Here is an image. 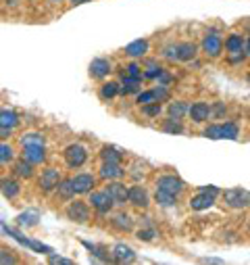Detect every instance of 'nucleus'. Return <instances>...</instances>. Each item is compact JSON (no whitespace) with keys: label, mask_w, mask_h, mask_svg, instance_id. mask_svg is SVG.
<instances>
[{"label":"nucleus","mask_w":250,"mask_h":265,"mask_svg":"<svg viewBox=\"0 0 250 265\" xmlns=\"http://www.w3.org/2000/svg\"><path fill=\"white\" fill-rule=\"evenodd\" d=\"M161 73H163V69L156 67L154 63H150V67H148L146 71H144V77H148V80H154V77H159Z\"/></svg>","instance_id":"42"},{"label":"nucleus","mask_w":250,"mask_h":265,"mask_svg":"<svg viewBox=\"0 0 250 265\" xmlns=\"http://www.w3.org/2000/svg\"><path fill=\"white\" fill-rule=\"evenodd\" d=\"M223 200L231 209H246L250 205V192L242 188H229L223 192Z\"/></svg>","instance_id":"2"},{"label":"nucleus","mask_w":250,"mask_h":265,"mask_svg":"<svg viewBox=\"0 0 250 265\" xmlns=\"http://www.w3.org/2000/svg\"><path fill=\"white\" fill-rule=\"evenodd\" d=\"M62 155H65V161H67V165L71 169L82 167L83 163L88 161V151H85L82 144H69Z\"/></svg>","instance_id":"3"},{"label":"nucleus","mask_w":250,"mask_h":265,"mask_svg":"<svg viewBox=\"0 0 250 265\" xmlns=\"http://www.w3.org/2000/svg\"><path fill=\"white\" fill-rule=\"evenodd\" d=\"M154 200L159 202L161 207H175V205H177V197H175V194H171V192H165V190H159V188H156Z\"/></svg>","instance_id":"27"},{"label":"nucleus","mask_w":250,"mask_h":265,"mask_svg":"<svg viewBox=\"0 0 250 265\" xmlns=\"http://www.w3.org/2000/svg\"><path fill=\"white\" fill-rule=\"evenodd\" d=\"M82 244L88 248V251H90L94 257H96L98 261H104V263H106V261H115V257H113V255H108L106 248L98 246V244H92V243H88V240H82Z\"/></svg>","instance_id":"23"},{"label":"nucleus","mask_w":250,"mask_h":265,"mask_svg":"<svg viewBox=\"0 0 250 265\" xmlns=\"http://www.w3.org/2000/svg\"><path fill=\"white\" fill-rule=\"evenodd\" d=\"M215 113H217V115H219V117H221V115H223V113H225V109H223V105H221V103H219V105H217V107H215Z\"/></svg>","instance_id":"45"},{"label":"nucleus","mask_w":250,"mask_h":265,"mask_svg":"<svg viewBox=\"0 0 250 265\" xmlns=\"http://www.w3.org/2000/svg\"><path fill=\"white\" fill-rule=\"evenodd\" d=\"M190 117H192V121H196V123H202V121H207L210 115H213V109H210L207 103H194L190 107Z\"/></svg>","instance_id":"14"},{"label":"nucleus","mask_w":250,"mask_h":265,"mask_svg":"<svg viewBox=\"0 0 250 265\" xmlns=\"http://www.w3.org/2000/svg\"><path fill=\"white\" fill-rule=\"evenodd\" d=\"M129 202L136 207H148V202H150V199H148V192L142 188V186H131L129 188Z\"/></svg>","instance_id":"17"},{"label":"nucleus","mask_w":250,"mask_h":265,"mask_svg":"<svg viewBox=\"0 0 250 265\" xmlns=\"http://www.w3.org/2000/svg\"><path fill=\"white\" fill-rule=\"evenodd\" d=\"M225 48H228L229 54L242 52V50H244V38H242L240 34H231L228 40H225Z\"/></svg>","instance_id":"26"},{"label":"nucleus","mask_w":250,"mask_h":265,"mask_svg":"<svg viewBox=\"0 0 250 265\" xmlns=\"http://www.w3.org/2000/svg\"><path fill=\"white\" fill-rule=\"evenodd\" d=\"M94 184H96V180H94L92 174H80L73 177V188L77 194H85V192H92Z\"/></svg>","instance_id":"12"},{"label":"nucleus","mask_w":250,"mask_h":265,"mask_svg":"<svg viewBox=\"0 0 250 265\" xmlns=\"http://www.w3.org/2000/svg\"><path fill=\"white\" fill-rule=\"evenodd\" d=\"M67 217L75 223H85L90 220V205L83 200H73L71 205L67 207Z\"/></svg>","instance_id":"4"},{"label":"nucleus","mask_w":250,"mask_h":265,"mask_svg":"<svg viewBox=\"0 0 250 265\" xmlns=\"http://www.w3.org/2000/svg\"><path fill=\"white\" fill-rule=\"evenodd\" d=\"M54 2H57V0H54Z\"/></svg>","instance_id":"50"},{"label":"nucleus","mask_w":250,"mask_h":265,"mask_svg":"<svg viewBox=\"0 0 250 265\" xmlns=\"http://www.w3.org/2000/svg\"><path fill=\"white\" fill-rule=\"evenodd\" d=\"M156 188H159V190H165V192H171V194H175V197H179V194L184 192L186 184L179 180L177 176H161L159 180H156Z\"/></svg>","instance_id":"6"},{"label":"nucleus","mask_w":250,"mask_h":265,"mask_svg":"<svg viewBox=\"0 0 250 265\" xmlns=\"http://www.w3.org/2000/svg\"><path fill=\"white\" fill-rule=\"evenodd\" d=\"M213 202H215V197L213 194H208V192H202L196 194L192 200H190V207L194 209V211H205V209H210L213 207Z\"/></svg>","instance_id":"15"},{"label":"nucleus","mask_w":250,"mask_h":265,"mask_svg":"<svg viewBox=\"0 0 250 265\" xmlns=\"http://www.w3.org/2000/svg\"><path fill=\"white\" fill-rule=\"evenodd\" d=\"M240 134V130L236 123H221V126H208L205 130V136L207 138H213V140H223V138H228V140H236Z\"/></svg>","instance_id":"1"},{"label":"nucleus","mask_w":250,"mask_h":265,"mask_svg":"<svg viewBox=\"0 0 250 265\" xmlns=\"http://www.w3.org/2000/svg\"><path fill=\"white\" fill-rule=\"evenodd\" d=\"M13 157H15V153H13L11 146L0 144V163H9V161H13Z\"/></svg>","instance_id":"37"},{"label":"nucleus","mask_w":250,"mask_h":265,"mask_svg":"<svg viewBox=\"0 0 250 265\" xmlns=\"http://www.w3.org/2000/svg\"><path fill=\"white\" fill-rule=\"evenodd\" d=\"M19 115L13 111V109H2L0 111V128H9V130H13V128H17L19 126Z\"/></svg>","instance_id":"19"},{"label":"nucleus","mask_w":250,"mask_h":265,"mask_svg":"<svg viewBox=\"0 0 250 265\" xmlns=\"http://www.w3.org/2000/svg\"><path fill=\"white\" fill-rule=\"evenodd\" d=\"M113 225L119 232H129L131 228H134V221H131V217L127 213H119L113 217Z\"/></svg>","instance_id":"29"},{"label":"nucleus","mask_w":250,"mask_h":265,"mask_svg":"<svg viewBox=\"0 0 250 265\" xmlns=\"http://www.w3.org/2000/svg\"><path fill=\"white\" fill-rule=\"evenodd\" d=\"M90 202H92V207L96 209V211H98L100 215L108 213V211L113 209V205H115V200H113L111 194H108V190H103V192H92Z\"/></svg>","instance_id":"7"},{"label":"nucleus","mask_w":250,"mask_h":265,"mask_svg":"<svg viewBox=\"0 0 250 265\" xmlns=\"http://www.w3.org/2000/svg\"><path fill=\"white\" fill-rule=\"evenodd\" d=\"M0 192H2L6 199H15L21 192V186H19V182L11 180V177H2V180H0Z\"/></svg>","instance_id":"20"},{"label":"nucleus","mask_w":250,"mask_h":265,"mask_svg":"<svg viewBox=\"0 0 250 265\" xmlns=\"http://www.w3.org/2000/svg\"><path fill=\"white\" fill-rule=\"evenodd\" d=\"M100 157H103L104 163H121L123 153L117 149V146L106 144V146H103V151H100Z\"/></svg>","instance_id":"24"},{"label":"nucleus","mask_w":250,"mask_h":265,"mask_svg":"<svg viewBox=\"0 0 250 265\" xmlns=\"http://www.w3.org/2000/svg\"><path fill=\"white\" fill-rule=\"evenodd\" d=\"M163 130L169 132V134H182L184 128H182V123H179L177 119H173V117H169V119L163 123Z\"/></svg>","instance_id":"36"},{"label":"nucleus","mask_w":250,"mask_h":265,"mask_svg":"<svg viewBox=\"0 0 250 265\" xmlns=\"http://www.w3.org/2000/svg\"><path fill=\"white\" fill-rule=\"evenodd\" d=\"M188 111H190V109H188V105L182 103V100H175V103H171L169 109H167L169 117H173V119H182V117H184Z\"/></svg>","instance_id":"32"},{"label":"nucleus","mask_w":250,"mask_h":265,"mask_svg":"<svg viewBox=\"0 0 250 265\" xmlns=\"http://www.w3.org/2000/svg\"><path fill=\"white\" fill-rule=\"evenodd\" d=\"M73 6H80V4H85V2H90V0H69Z\"/></svg>","instance_id":"46"},{"label":"nucleus","mask_w":250,"mask_h":265,"mask_svg":"<svg viewBox=\"0 0 250 265\" xmlns=\"http://www.w3.org/2000/svg\"><path fill=\"white\" fill-rule=\"evenodd\" d=\"M23 157H25L27 161H31L34 165H38V163H44L46 161V149H44V144H27V146H23Z\"/></svg>","instance_id":"10"},{"label":"nucleus","mask_w":250,"mask_h":265,"mask_svg":"<svg viewBox=\"0 0 250 265\" xmlns=\"http://www.w3.org/2000/svg\"><path fill=\"white\" fill-rule=\"evenodd\" d=\"M9 263H17L13 251H6V248H0V265H9Z\"/></svg>","instance_id":"40"},{"label":"nucleus","mask_w":250,"mask_h":265,"mask_svg":"<svg viewBox=\"0 0 250 265\" xmlns=\"http://www.w3.org/2000/svg\"><path fill=\"white\" fill-rule=\"evenodd\" d=\"M15 174L21 176V177H31V176H34V163L23 157L21 161L15 163Z\"/></svg>","instance_id":"30"},{"label":"nucleus","mask_w":250,"mask_h":265,"mask_svg":"<svg viewBox=\"0 0 250 265\" xmlns=\"http://www.w3.org/2000/svg\"><path fill=\"white\" fill-rule=\"evenodd\" d=\"M21 144L23 146H27V144H44V136L38 134V132H29V134L21 136Z\"/></svg>","instance_id":"34"},{"label":"nucleus","mask_w":250,"mask_h":265,"mask_svg":"<svg viewBox=\"0 0 250 265\" xmlns=\"http://www.w3.org/2000/svg\"><path fill=\"white\" fill-rule=\"evenodd\" d=\"M108 73H111V61L108 59H94L90 63V75L96 80H103Z\"/></svg>","instance_id":"13"},{"label":"nucleus","mask_w":250,"mask_h":265,"mask_svg":"<svg viewBox=\"0 0 250 265\" xmlns=\"http://www.w3.org/2000/svg\"><path fill=\"white\" fill-rule=\"evenodd\" d=\"M38 215L36 211H27V213H21L19 217H17V223L19 225H36L38 223Z\"/></svg>","instance_id":"35"},{"label":"nucleus","mask_w":250,"mask_h":265,"mask_svg":"<svg viewBox=\"0 0 250 265\" xmlns=\"http://www.w3.org/2000/svg\"><path fill=\"white\" fill-rule=\"evenodd\" d=\"M154 236H156V230H154V228H144V230L138 232V238L144 240V243H150Z\"/></svg>","instance_id":"41"},{"label":"nucleus","mask_w":250,"mask_h":265,"mask_svg":"<svg viewBox=\"0 0 250 265\" xmlns=\"http://www.w3.org/2000/svg\"><path fill=\"white\" fill-rule=\"evenodd\" d=\"M61 184V174H59V169H54V167H48V169H44L42 171V176H40V188L42 192H52V190H57V186Z\"/></svg>","instance_id":"8"},{"label":"nucleus","mask_w":250,"mask_h":265,"mask_svg":"<svg viewBox=\"0 0 250 265\" xmlns=\"http://www.w3.org/2000/svg\"><path fill=\"white\" fill-rule=\"evenodd\" d=\"M175 61H192L196 57V46L192 42H182V44H175Z\"/></svg>","instance_id":"16"},{"label":"nucleus","mask_w":250,"mask_h":265,"mask_svg":"<svg viewBox=\"0 0 250 265\" xmlns=\"http://www.w3.org/2000/svg\"><path fill=\"white\" fill-rule=\"evenodd\" d=\"M246 46H248V52H250V38H248V44Z\"/></svg>","instance_id":"48"},{"label":"nucleus","mask_w":250,"mask_h":265,"mask_svg":"<svg viewBox=\"0 0 250 265\" xmlns=\"http://www.w3.org/2000/svg\"><path fill=\"white\" fill-rule=\"evenodd\" d=\"M138 90H140V80L121 73V88H119L121 94H131V92H138Z\"/></svg>","instance_id":"25"},{"label":"nucleus","mask_w":250,"mask_h":265,"mask_svg":"<svg viewBox=\"0 0 250 265\" xmlns=\"http://www.w3.org/2000/svg\"><path fill=\"white\" fill-rule=\"evenodd\" d=\"M108 194L113 197V200H115V205H123L125 200H129V188L125 184H121V182H113V184H108Z\"/></svg>","instance_id":"11"},{"label":"nucleus","mask_w":250,"mask_h":265,"mask_svg":"<svg viewBox=\"0 0 250 265\" xmlns=\"http://www.w3.org/2000/svg\"><path fill=\"white\" fill-rule=\"evenodd\" d=\"M119 88H121V86L117 84V82H106V84H103V86H100V98H104V100L115 98L117 94H119Z\"/></svg>","instance_id":"31"},{"label":"nucleus","mask_w":250,"mask_h":265,"mask_svg":"<svg viewBox=\"0 0 250 265\" xmlns=\"http://www.w3.org/2000/svg\"><path fill=\"white\" fill-rule=\"evenodd\" d=\"M113 257H115V261L117 263H129V261H134L136 259V253L131 251V248L127 244H115L113 248Z\"/></svg>","instance_id":"18"},{"label":"nucleus","mask_w":250,"mask_h":265,"mask_svg":"<svg viewBox=\"0 0 250 265\" xmlns=\"http://www.w3.org/2000/svg\"><path fill=\"white\" fill-rule=\"evenodd\" d=\"M146 52H148V42L146 40H134L131 44L125 46V54H127V57H134V59L144 57Z\"/></svg>","instance_id":"22"},{"label":"nucleus","mask_w":250,"mask_h":265,"mask_svg":"<svg viewBox=\"0 0 250 265\" xmlns=\"http://www.w3.org/2000/svg\"><path fill=\"white\" fill-rule=\"evenodd\" d=\"M161 103H150V105H144V115L148 117H159L161 115Z\"/></svg>","instance_id":"39"},{"label":"nucleus","mask_w":250,"mask_h":265,"mask_svg":"<svg viewBox=\"0 0 250 265\" xmlns=\"http://www.w3.org/2000/svg\"><path fill=\"white\" fill-rule=\"evenodd\" d=\"M48 261L50 263H59V265H73L71 259H65V257H61V255H48Z\"/></svg>","instance_id":"43"},{"label":"nucleus","mask_w":250,"mask_h":265,"mask_svg":"<svg viewBox=\"0 0 250 265\" xmlns=\"http://www.w3.org/2000/svg\"><path fill=\"white\" fill-rule=\"evenodd\" d=\"M2 228H4V232L9 234V236H13L15 240H19L21 244H25V246H29V248H34L36 253H44V255H52V253H54L50 246H46V244H42V243H36V240H31V238H25L23 234H19L17 230L9 228V225H2Z\"/></svg>","instance_id":"5"},{"label":"nucleus","mask_w":250,"mask_h":265,"mask_svg":"<svg viewBox=\"0 0 250 265\" xmlns=\"http://www.w3.org/2000/svg\"><path fill=\"white\" fill-rule=\"evenodd\" d=\"M100 176L104 180H117V177L123 176V169H121V163H103L100 167Z\"/></svg>","instance_id":"21"},{"label":"nucleus","mask_w":250,"mask_h":265,"mask_svg":"<svg viewBox=\"0 0 250 265\" xmlns=\"http://www.w3.org/2000/svg\"><path fill=\"white\" fill-rule=\"evenodd\" d=\"M202 50H205L208 57H219L223 50V42H221V38H219L217 34H208L205 36V40H202Z\"/></svg>","instance_id":"9"},{"label":"nucleus","mask_w":250,"mask_h":265,"mask_svg":"<svg viewBox=\"0 0 250 265\" xmlns=\"http://www.w3.org/2000/svg\"><path fill=\"white\" fill-rule=\"evenodd\" d=\"M125 75H129V77H136V80H140V77L144 75V71H142V67L140 65H136V63H131V65H127L125 67V71H123Z\"/></svg>","instance_id":"38"},{"label":"nucleus","mask_w":250,"mask_h":265,"mask_svg":"<svg viewBox=\"0 0 250 265\" xmlns=\"http://www.w3.org/2000/svg\"><path fill=\"white\" fill-rule=\"evenodd\" d=\"M6 2H9V4H13V6H15V4L19 2V0H6Z\"/></svg>","instance_id":"47"},{"label":"nucleus","mask_w":250,"mask_h":265,"mask_svg":"<svg viewBox=\"0 0 250 265\" xmlns=\"http://www.w3.org/2000/svg\"><path fill=\"white\" fill-rule=\"evenodd\" d=\"M57 194H59V199H73V194H75V188H73V177L71 180H61V184L57 186Z\"/></svg>","instance_id":"28"},{"label":"nucleus","mask_w":250,"mask_h":265,"mask_svg":"<svg viewBox=\"0 0 250 265\" xmlns=\"http://www.w3.org/2000/svg\"><path fill=\"white\" fill-rule=\"evenodd\" d=\"M200 190H202V192H208V194H213V197H217V194H219V188H217V186H202Z\"/></svg>","instance_id":"44"},{"label":"nucleus","mask_w":250,"mask_h":265,"mask_svg":"<svg viewBox=\"0 0 250 265\" xmlns=\"http://www.w3.org/2000/svg\"><path fill=\"white\" fill-rule=\"evenodd\" d=\"M248 232H250V220H248Z\"/></svg>","instance_id":"49"},{"label":"nucleus","mask_w":250,"mask_h":265,"mask_svg":"<svg viewBox=\"0 0 250 265\" xmlns=\"http://www.w3.org/2000/svg\"><path fill=\"white\" fill-rule=\"evenodd\" d=\"M138 103L140 105H150V103H161L156 90H146V92H140L138 94Z\"/></svg>","instance_id":"33"}]
</instances>
